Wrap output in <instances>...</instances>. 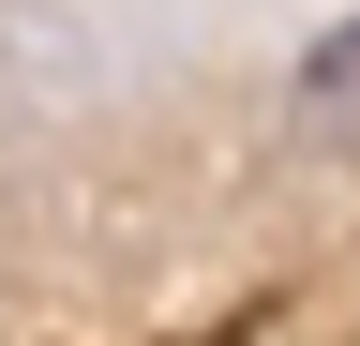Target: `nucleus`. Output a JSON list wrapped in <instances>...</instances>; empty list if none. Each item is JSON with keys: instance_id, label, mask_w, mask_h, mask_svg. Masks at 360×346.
<instances>
[{"instance_id": "1", "label": "nucleus", "mask_w": 360, "mask_h": 346, "mask_svg": "<svg viewBox=\"0 0 360 346\" xmlns=\"http://www.w3.org/2000/svg\"><path fill=\"white\" fill-rule=\"evenodd\" d=\"M300 121H330V136H360V16L300 46Z\"/></svg>"}]
</instances>
